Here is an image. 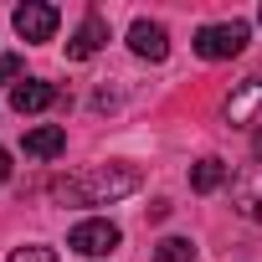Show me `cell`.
<instances>
[{"label": "cell", "instance_id": "cell-7", "mask_svg": "<svg viewBox=\"0 0 262 262\" xmlns=\"http://www.w3.org/2000/svg\"><path fill=\"white\" fill-rule=\"evenodd\" d=\"M257 113H262V72H257V77H247V82H236V93L226 98V123H231V128L252 123Z\"/></svg>", "mask_w": 262, "mask_h": 262}, {"label": "cell", "instance_id": "cell-16", "mask_svg": "<svg viewBox=\"0 0 262 262\" xmlns=\"http://www.w3.org/2000/svg\"><path fill=\"white\" fill-rule=\"evenodd\" d=\"M257 155H262V134H257Z\"/></svg>", "mask_w": 262, "mask_h": 262}, {"label": "cell", "instance_id": "cell-4", "mask_svg": "<svg viewBox=\"0 0 262 262\" xmlns=\"http://www.w3.org/2000/svg\"><path fill=\"white\" fill-rule=\"evenodd\" d=\"M16 36L21 41H52L57 36V6H47V0H26V6H16Z\"/></svg>", "mask_w": 262, "mask_h": 262}, {"label": "cell", "instance_id": "cell-2", "mask_svg": "<svg viewBox=\"0 0 262 262\" xmlns=\"http://www.w3.org/2000/svg\"><path fill=\"white\" fill-rule=\"evenodd\" d=\"M247 21H216V26H201L195 31V57L206 62H226V57H242L247 52Z\"/></svg>", "mask_w": 262, "mask_h": 262}, {"label": "cell", "instance_id": "cell-8", "mask_svg": "<svg viewBox=\"0 0 262 262\" xmlns=\"http://www.w3.org/2000/svg\"><path fill=\"white\" fill-rule=\"evenodd\" d=\"M103 41H108V21H103V16H88V21L67 36V57H72V62H88V57L103 52Z\"/></svg>", "mask_w": 262, "mask_h": 262}, {"label": "cell", "instance_id": "cell-12", "mask_svg": "<svg viewBox=\"0 0 262 262\" xmlns=\"http://www.w3.org/2000/svg\"><path fill=\"white\" fill-rule=\"evenodd\" d=\"M155 262H195V242L190 236H165L155 247Z\"/></svg>", "mask_w": 262, "mask_h": 262}, {"label": "cell", "instance_id": "cell-6", "mask_svg": "<svg viewBox=\"0 0 262 262\" xmlns=\"http://www.w3.org/2000/svg\"><path fill=\"white\" fill-rule=\"evenodd\" d=\"M231 206H236V216L262 221V165H247V170L231 180Z\"/></svg>", "mask_w": 262, "mask_h": 262}, {"label": "cell", "instance_id": "cell-14", "mask_svg": "<svg viewBox=\"0 0 262 262\" xmlns=\"http://www.w3.org/2000/svg\"><path fill=\"white\" fill-rule=\"evenodd\" d=\"M6 262H57V252L52 247H16Z\"/></svg>", "mask_w": 262, "mask_h": 262}, {"label": "cell", "instance_id": "cell-11", "mask_svg": "<svg viewBox=\"0 0 262 262\" xmlns=\"http://www.w3.org/2000/svg\"><path fill=\"white\" fill-rule=\"evenodd\" d=\"M221 185H226V165H221L216 155H206V160L190 165V190H195V195H211V190H221Z\"/></svg>", "mask_w": 262, "mask_h": 262}, {"label": "cell", "instance_id": "cell-1", "mask_svg": "<svg viewBox=\"0 0 262 262\" xmlns=\"http://www.w3.org/2000/svg\"><path fill=\"white\" fill-rule=\"evenodd\" d=\"M134 190H139V170L134 165H98L88 175L62 180L57 185V201H67V206H108V201L134 195Z\"/></svg>", "mask_w": 262, "mask_h": 262}, {"label": "cell", "instance_id": "cell-15", "mask_svg": "<svg viewBox=\"0 0 262 262\" xmlns=\"http://www.w3.org/2000/svg\"><path fill=\"white\" fill-rule=\"evenodd\" d=\"M6 180H11V155L0 149V185H6Z\"/></svg>", "mask_w": 262, "mask_h": 262}, {"label": "cell", "instance_id": "cell-17", "mask_svg": "<svg viewBox=\"0 0 262 262\" xmlns=\"http://www.w3.org/2000/svg\"><path fill=\"white\" fill-rule=\"evenodd\" d=\"M257 21H262V11H257Z\"/></svg>", "mask_w": 262, "mask_h": 262}, {"label": "cell", "instance_id": "cell-9", "mask_svg": "<svg viewBox=\"0 0 262 262\" xmlns=\"http://www.w3.org/2000/svg\"><path fill=\"white\" fill-rule=\"evenodd\" d=\"M52 103H57V88L41 82V77H21V82L11 88V108H16V113H47Z\"/></svg>", "mask_w": 262, "mask_h": 262}, {"label": "cell", "instance_id": "cell-3", "mask_svg": "<svg viewBox=\"0 0 262 262\" xmlns=\"http://www.w3.org/2000/svg\"><path fill=\"white\" fill-rule=\"evenodd\" d=\"M118 242H123V231H118L108 216H88V221H77V226L67 231V247H72L77 257H108Z\"/></svg>", "mask_w": 262, "mask_h": 262}, {"label": "cell", "instance_id": "cell-10", "mask_svg": "<svg viewBox=\"0 0 262 262\" xmlns=\"http://www.w3.org/2000/svg\"><path fill=\"white\" fill-rule=\"evenodd\" d=\"M21 149H26L31 160H57V155L67 149V128H62V123H36V128H26Z\"/></svg>", "mask_w": 262, "mask_h": 262}, {"label": "cell", "instance_id": "cell-13", "mask_svg": "<svg viewBox=\"0 0 262 262\" xmlns=\"http://www.w3.org/2000/svg\"><path fill=\"white\" fill-rule=\"evenodd\" d=\"M16 82H21V57L0 52V88H16Z\"/></svg>", "mask_w": 262, "mask_h": 262}, {"label": "cell", "instance_id": "cell-5", "mask_svg": "<svg viewBox=\"0 0 262 262\" xmlns=\"http://www.w3.org/2000/svg\"><path fill=\"white\" fill-rule=\"evenodd\" d=\"M128 52L144 57V62H165L170 57V31L160 21H134L128 26Z\"/></svg>", "mask_w": 262, "mask_h": 262}]
</instances>
